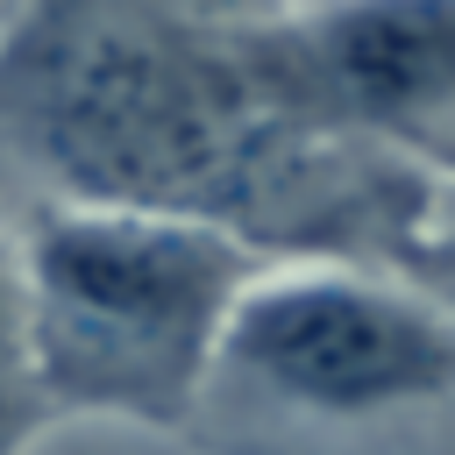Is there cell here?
<instances>
[{
	"instance_id": "6da1fadb",
	"label": "cell",
	"mask_w": 455,
	"mask_h": 455,
	"mask_svg": "<svg viewBox=\"0 0 455 455\" xmlns=\"http://www.w3.org/2000/svg\"><path fill=\"white\" fill-rule=\"evenodd\" d=\"M0 142L43 199L185 213L270 256L355 263H391L441 178L306 128L249 50V7L164 0H21L0 28Z\"/></svg>"
},
{
	"instance_id": "7a4b0ae2",
	"label": "cell",
	"mask_w": 455,
	"mask_h": 455,
	"mask_svg": "<svg viewBox=\"0 0 455 455\" xmlns=\"http://www.w3.org/2000/svg\"><path fill=\"white\" fill-rule=\"evenodd\" d=\"M199 455H455V306L355 256H277L242 299Z\"/></svg>"
},
{
	"instance_id": "3957f363",
	"label": "cell",
	"mask_w": 455,
	"mask_h": 455,
	"mask_svg": "<svg viewBox=\"0 0 455 455\" xmlns=\"http://www.w3.org/2000/svg\"><path fill=\"white\" fill-rule=\"evenodd\" d=\"M14 249L57 427L100 419L171 441L192 434L220 341L277 263L235 228L85 199H36Z\"/></svg>"
},
{
	"instance_id": "277c9868",
	"label": "cell",
	"mask_w": 455,
	"mask_h": 455,
	"mask_svg": "<svg viewBox=\"0 0 455 455\" xmlns=\"http://www.w3.org/2000/svg\"><path fill=\"white\" fill-rule=\"evenodd\" d=\"M249 50L306 128L455 178V0H263Z\"/></svg>"
},
{
	"instance_id": "5b68a950",
	"label": "cell",
	"mask_w": 455,
	"mask_h": 455,
	"mask_svg": "<svg viewBox=\"0 0 455 455\" xmlns=\"http://www.w3.org/2000/svg\"><path fill=\"white\" fill-rule=\"evenodd\" d=\"M57 427V405L43 391L36 334H28V284H21V249L0 228V455H28Z\"/></svg>"
},
{
	"instance_id": "8992f818",
	"label": "cell",
	"mask_w": 455,
	"mask_h": 455,
	"mask_svg": "<svg viewBox=\"0 0 455 455\" xmlns=\"http://www.w3.org/2000/svg\"><path fill=\"white\" fill-rule=\"evenodd\" d=\"M398 277H412L419 291H434L441 306H455V178H434L398 256H391Z\"/></svg>"
},
{
	"instance_id": "52a82bcc",
	"label": "cell",
	"mask_w": 455,
	"mask_h": 455,
	"mask_svg": "<svg viewBox=\"0 0 455 455\" xmlns=\"http://www.w3.org/2000/svg\"><path fill=\"white\" fill-rule=\"evenodd\" d=\"M14 14H21V0H0V28H7V21H14Z\"/></svg>"
}]
</instances>
